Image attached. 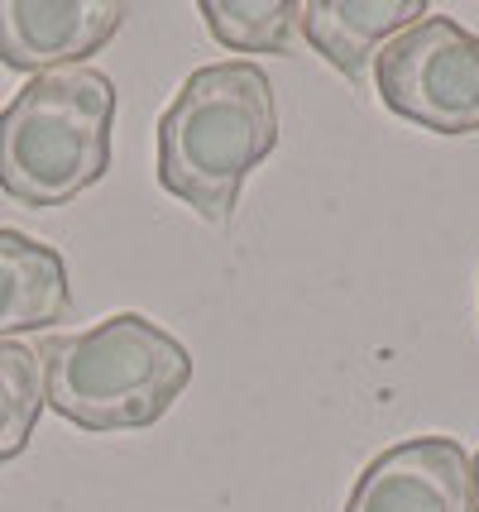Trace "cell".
<instances>
[{"label":"cell","mask_w":479,"mask_h":512,"mask_svg":"<svg viewBox=\"0 0 479 512\" xmlns=\"http://www.w3.org/2000/svg\"><path fill=\"white\" fill-rule=\"evenodd\" d=\"M278 149L274 82L264 67L206 63L159 115V182L202 221L226 225L250 173Z\"/></svg>","instance_id":"obj_1"},{"label":"cell","mask_w":479,"mask_h":512,"mask_svg":"<svg viewBox=\"0 0 479 512\" xmlns=\"http://www.w3.org/2000/svg\"><path fill=\"white\" fill-rule=\"evenodd\" d=\"M44 402L82 431H139L168 417L192 383V355L178 335L139 312H115L101 326L48 335L34 345Z\"/></svg>","instance_id":"obj_2"},{"label":"cell","mask_w":479,"mask_h":512,"mask_svg":"<svg viewBox=\"0 0 479 512\" xmlns=\"http://www.w3.org/2000/svg\"><path fill=\"white\" fill-rule=\"evenodd\" d=\"M115 82L101 67L29 77L0 111V192L20 206H68L111 173Z\"/></svg>","instance_id":"obj_3"},{"label":"cell","mask_w":479,"mask_h":512,"mask_svg":"<svg viewBox=\"0 0 479 512\" xmlns=\"http://www.w3.org/2000/svg\"><path fill=\"white\" fill-rule=\"evenodd\" d=\"M379 101L432 134H479V34L451 15H427L374 58Z\"/></svg>","instance_id":"obj_4"},{"label":"cell","mask_w":479,"mask_h":512,"mask_svg":"<svg viewBox=\"0 0 479 512\" xmlns=\"http://www.w3.org/2000/svg\"><path fill=\"white\" fill-rule=\"evenodd\" d=\"M345 512H475V469L456 436H417L374 455Z\"/></svg>","instance_id":"obj_5"},{"label":"cell","mask_w":479,"mask_h":512,"mask_svg":"<svg viewBox=\"0 0 479 512\" xmlns=\"http://www.w3.org/2000/svg\"><path fill=\"white\" fill-rule=\"evenodd\" d=\"M125 15L130 5L120 0H0V67L34 77L87 67Z\"/></svg>","instance_id":"obj_6"},{"label":"cell","mask_w":479,"mask_h":512,"mask_svg":"<svg viewBox=\"0 0 479 512\" xmlns=\"http://www.w3.org/2000/svg\"><path fill=\"white\" fill-rule=\"evenodd\" d=\"M417 20H427V0H307L302 5L307 44L350 82H360L369 58H379V48Z\"/></svg>","instance_id":"obj_7"},{"label":"cell","mask_w":479,"mask_h":512,"mask_svg":"<svg viewBox=\"0 0 479 512\" xmlns=\"http://www.w3.org/2000/svg\"><path fill=\"white\" fill-rule=\"evenodd\" d=\"M72 288L63 254L24 230H0V340L68 321Z\"/></svg>","instance_id":"obj_8"},{"label":"cell","mask_w":479,"mask_h":512,"mask_svg":"<svg viewBox=\"0 0 479 512\" xmlns=\"http://www.w3.org/2000/svg\"><path fill=\"white\" fill-rule=\"evenodd\" d=\"M202 20L230 53H293L302 29L297 0H202Z\"/></svg>","instance_id":"obj_9"},{"label":"cell","mask_w":479,"mask_h":512,"mask_svg":"<svg viewBox=\"0 0 479 512\" xmlns=\"http://www.w3.org/2000/svg\"><path fill=\"white\" fill-rule=\"evenodd\" d=\"M44 407V369L34 345L0 340V465L24 455Z\"/></svg>","instance_id":"obj_10"},{"label":"cell","mask_w":479,"mask_h":512,"mask_svg":"<svg viewBox=\"0 0 479 512\" xmlns=\"http://www.w3.org/2000/svg\"><path fill=\"white\" fill-rule=\"evenodd\" d=\"M470 469H475V512H479V455L470 460Z\"/></svg>","instance_id":"obj_11"}]
</instances>
